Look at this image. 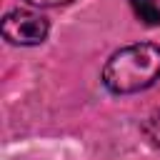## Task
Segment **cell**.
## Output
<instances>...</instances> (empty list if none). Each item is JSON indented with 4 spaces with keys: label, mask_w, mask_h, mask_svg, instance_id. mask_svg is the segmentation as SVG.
<instances>
[{
    "label": "cell",
    "mask_w": 160,
    "mask_h": 160,
    "mask_svg": "<svg viewBox=\"0 0 160 160\" xmlns=\"http://www.w3.org/2000/svg\"><path fill=\"white\" fill-rule=\"evenodd\" d=\"M142 132H145V138L150 140V145L160 148V108L142 122Z\"/></svg>",
    "instance_id": "obj_4"
},
{
    "label": "cell",
    "mask_w": 160,
    "mask_h": 160,
    "mask_svg": "<svg viewBox=\"0 0 160 160\" xmlns=\"http://www.w3.org/2000/svg\"><path fill=\"white\" fill-rule=\"evenodd\" d=\"M48 20L32 10H12L2 20V35L12 45H38L48 38Z\"/></svg>",
    "instance_id": "obj_2"
},
{
    "label": "cell",
    "mask_w": 160,
    "mask_h": 160,
    "mask_svg": "<svg viewBox=\"0 0 160 160\" xmlns=\"http://www.w3.org/2000/svg\"><path fill=\"white\" fill-rule=\"evenodd\" d=\"M32 5H40V8H58V5H68L72 0H28Z\"/></svg>",
    "instance_id": "obj_5"
},
{
    "label": "cell",
    "mask_w": 160,
    "mask_h": 160,
    "mask_svg": "<svg viewBox=\"0 0 160 160\" xmlns=\"http://www.w3.org/2000/svg\"><path fill=\"white\" fill-rule=\"evenodd\" d=\"M160 80V48L152 42H138L118 50L102 68V82L110 92L128 95L150 88Z\"/></svg>",
    "instance_id": "obj_1"
},
{
    "label": "cell",
    "mask_w": 160,
    "mask_h": 160,
    "mask_svg": "<svg viewBox=\"0 0 160 160\" xmlns=\"http://www.w3.org/2000/svg\"><path fill=\"white\" fill-rule=\"evenodd\" d=\"M130 5L145 25H160V5L155 0H130Z\"/></svg>",
    "instance_id": "obj_3"
}]
</instances>
